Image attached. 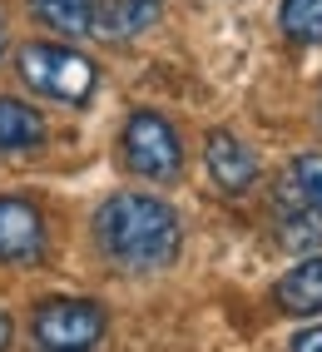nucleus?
<instances>
[{"mask_svg": "<svg viewBox=\"0 0 322 352\" xmlns=\"http://www.w3.org/2000/svg\"><path fill=\"white\" fill-rule=\"evenodd\" d=\"M95 239L100 248L114 258L119 268L134 273H154V268H169L179 258V214L164 199H149V194H114L100 219H95Z\"/></svg>", "mask_w": 322, "mask_h": 352, "instance_id": "nucleus-1", "label": "nucleus"}, {"mask_svg": "<svg viewBox=\"0 0 322 352\" xmlns=\"http://www.w3.org/2000/svg\"><path fill=\"white\" fill-rule=\"evenodd\" d=\"M35 20L55 35L129 40L159 20V0H30Z\"/></svg>", "mask_w": 322, "mask_h": 352, "instance_id": "nucleus-2", "label": "nucleus"}, {"mask_svg": "<svg viewBox=\"0 0 322 352\" xmlns=\"http://www.w3.org/2000/svg\"><path fill=\"white\" fill-rule=\"evenodd\" d=\"M20 80L45 100H65V104H84L95 95V65L70 45H25L20 50Z\"/></svg>", "mask_w": 322, "mask_h": 352, "instance_id": "nucleus-3", "label": "nucleus"}, {"mask_svg": "<svg viewBox=\"0 0 322 352\" xmlns=\"http://www.w3.org/2000/svg\"><path fill=\"white\" fill-rule=\"evenodd\" d=\"M35 338L45 352H89L104 338V313L84 298H50L35 313Z\"/></svg>", "mask_w": 322, "mask_h": 352, "instance_id": "nucleus-4", "label": "nucleus"}, {"mask_svg": "<svg viewBox=\"0 0 322 352\" xmlns=\"http://www.w3.org/2000/svg\"><path fill=\"white\" fill-rule=\"evenodd\" d=\"M124 159H129V169L144 174V179H174L183 169V144L169 129V120H159V114H134L124 124Z\"/></svg>", "mask_w": 322, "mask_h": 352, "instance_id": "nucleus-5", "label": "nucleus"}, {"mask_svg": "<svg viewBox=\"0 0 322 352\" xmlns=\"http://www.w3.org/2000/svg\"><path fill=\"white\" fill-rule=\"evenodd\" d=\"M273 233L288 253H312L322 248V208L283 174L273 189Z\"/></svg>", "mask_w": 322, "mask_h": 352, "instance_id": "nucleus-6", "label": "nucleus"}, {"mask_svg": "<svg viewBox=\"0 0 322 352\" xmlns=\"http://www.w3.org/2000/svg\"><path fill=\"white\" fill-rule=\"evenodd\" d=\"M45 253V223L30 204L0 199V263H35Z\"/></svg>", "mask_w": 322, "mask_h": 352, "instance_id": "nucleus-7", "label": "nucleus"}, {"mask_svg": "<svg viewBox=\"0 0 322 352\" xmlns=\"http://www.w3.org/2000/svg\"><path fill=\"white\" fill-rule=\"evenodd\" d=\"M203 164H209V179L223 194H248L253 179H258V159L248 154L243 139H233L228 129L209 134V149H203Z\"/></svg>", "mask_w": 322, "mask_h": 352, "instance_id": "nucleus-8", "label": "nucleus"}, {"mask_svg": "<svg viewBox=\"0 0 322 352\" xmlns=\"http://www.w3.org/2000/svg\"><path fill=\"white\" fill-rule=\"evenodd\" d=\"M273 298L283 313H322V258H303L292 273H283Z\"/></svg>", "mask_w": 322, "mask_h": 352, "instance_id": "nucleus-9", "label": "nucleus"}, {"mask_svg": "<svg viewBox=\"0 0 322 352\" xmlns=\"http://www.w3.org/2000/svg\"><path fill=\"white\" fill-rule=\"evenodd\" d=\"M45 139V120L25 100H0V149H35Z\"/></svg>", "mask_w": 322, "mask_h": 352, "instance_id": "nucleus-10", "label": "nucleus"}, {"mask_svg": "<svg viewBox=\"0 0 322 352\" xmlns=\"http://www.w3.org/2000/svg\"><path fill=\"white\" fill-rule=\"evenodd\" d=\"M283 35L297 45H317L322 40V0H283Z\"/></svg>", "mask_w": 322, "mask_h": 352, "instance_id": "nucleus-11", "label": "nucleus"}, {"mask_svg": "<svg viewBox=\"0 0 322 352\" xmlns=\"http://www.w3.org/2000/svg\"><path fill=\"white\" fill-rule=\"evenodd\" d=\"M288 179L303 189L317 208H322V154H303V159H292V169H288Z\"/></svg>", "mask_w": 322, "mask_h": 352, "instance_id": "nucleus-12", "label": "nucleus"}, {"mask_svg": "<svg viewBox=\"0 0 322 352\" xmlns=\"http://www.w3.org/2000/svg\"><path fill=\"white\" fill-rule=\"evenodd\" d=\"M292 352H322V327H308V333L292 338Z\"/></svg>", "mask_w": 322, "mask_h": 352, "instance_id": "nucleus-13", "label": "nucleus"}, {"mask_svg": "<svg viewBox=\"0 0 322 352\" xmlns=\"http://www.w3.org/2000/svg\"><path fill=\"white\" fill-rule=\"evenodd\" d=\"M5 347H10V318L0 313V352H5Z\"/></svg>", "mask_w": 322, "mask_h": 352, "instance_id": "nucleus-14", "label": "nucleus"}, {"mask_svg": "<svg viewBox=\"0 0 322 352\" xmlns=\"http://www.w3.org/2000/svg\"><path fill=\"white\" fill-rule=\"evenodd\" d=\"M0 55H5V25H0Z\"/></svg>", "mask_w": 322, "mask_h": 352, "instance_id": "nucleus-15", "label": "nucleus"}]
</instances>
